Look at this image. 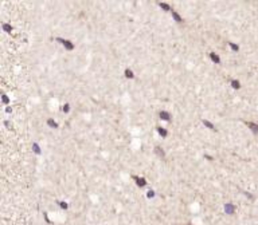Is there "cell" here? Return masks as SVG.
<instances>
[{"label":"cell","instance_id":"obj_1","mask_svg":"<svg viewBox=\"0 0 258 225\" xmlns=\"http://www.w3.org/2000/svg\"><path fill=\"white\" fill-rule=\"evenodd\" d=\"M57 40H58L59 43H62L63 44V47L66 50H69V51H71V50H74V44L71 43L70 40H66V39H62V38H57Z\"/></svg>","mask_w":258,"mask_h":225},{"label":"cell","instance_id":"obj_2","mask_svg":"<svg viewBox=\"0 0 258 225\" xmlns=\"http://www.w3.org/2000/svg\"><path fill=\"white\" fill-rule=\"evenodd\" d=\"M133 180L136 181V184H137V186H140V188H144V186L147 185V180L144 178V177H138V176H133Z\"/></svg>","mask_w":258,"mask_h":225},{"label":"cell","instance_id":"obj_3","mask_svg":"<svg viewBox=\"0 0 258 225\" xmlns=\"http://www.w3.org/2000/svg\"><path fill=\"white\" fill-rule=\"evenodd\" d=\"M245 123L253 131V134H258V123H254V122H245Z\"/></svg>","mask_w":258,"mask_h":225},{"label":"cell","instance_id":"obj_4","mask_svg":"<svg viewBox=\"0 0 258 225\" xmlns=\"http://www.w3.org/2000/svg\"><path fill=\"white\" fill-rule=\"evenodd\" d=\"M234 209H235V206H234L233 204H226V205H225V212L229 213V214H233V213H234Z\"/></svg>","mask_w":258,"mask_h":225},{"label":"cell","instance_id":"obj_5","mask_svg":"<svg viewBox=\"0 0 258 225\" xmlns=\"http://www.w3.org/2000/svg\"><path fill=\"white\" fill-rule=\"evenodd\" d=\"M159 117H160V119H163V121H169V119H171V115H169L168 111H160Z\"/></svg>","mask_w":258,"mask_h":225},{"label":"cell","instance_id":"obj_6","mask_svg":"<svg viewBox=\"0 0 258 225\" xmlns=\"http://www.w3.org/2000/svg\"><path fill=\"white\" fill-rule=\"evenodd\" d=\"M210 58H211V60L215 63H221V58H219L218 54H215V52H211L210 54Z\"/></svg>","mask_w":258,"mask_h":225},{"label":"cell","instance_id":"obj_7","mask_svg":"<svg viewBox=\"0 0 258 225\" xmlns=\"http://www.w3.org/2000/svg\"><path fill=\"white\" fill-rule=\"evenodd\" d=\"M155 154L159 155V157H164L165 153H164V150L161 149L160 146H156V147H155Z\"/></svg>","mask_w":258,"mask_h":225},{"label":"cell","instance_id":"obj_8","mask_svg":"<svg viewBox=\"0 0 258 225\" xmlns=\"http://www.w3.org/2000/svg\"><path fill=\"white\" fill-rule=\"evenodd\" d=\"M202 123L205 125L206 127L211 129V130H215V126H214V125L211 123V122H210V121H207V119H203V121H202Z\"/></svg>","mask_w":258,"mask_h":225},{"label":"cell","instance_id":"obj_9","mask_svg":"<svg viewBox=\"0 0 258 225\" xmlns=\"http://www.w3.org/2000/svg\"><path fill=\"white\" fill-rule=\"evenodd\" d=\"M125 76H126V78H129V79H133V78H134L133 71L130 70V68H126V70H125Z\"/></svg>","mask_w":258,"mask_h":225},{"label":"cell","instance_id":"obj_10","mask_svg":"<svg viewBox=\"0 0 258 225\" xmlns=\"http://www.w3.org/2000/svg\"><path fill=\"white\" fill-rule=\"evenodd\" d=\"M171 12H172V16H174V19H175V20H176V22H178V23H182V22H183V19L180 18V15H179L178 12H175L174 9H172Z\"/></svg>","mask_w":258,"mask_h":225},{"label":"cell","instance_id":"obj_11","mask_svg":"<svg viewBox=\"0 0 258 225\" xmlns=\"http://www.w3.org/2000/svg\"><path fill=\"white\" fill-rule=\"evenodd\" d=\"M157 133L160 134L161 137H167V135H168V131H167L164 127H157Z\"/></svg>","mask_w":258,"mask_h":225},{"label":"cell","instance_id":"obj_12","mask_svg":"<svg viewBox=\"0 0 258 225\" xmlns=\"http://www.w3.org/2000/svg\"><path fill=\"white\" fill-rule=\"evenodd\" d=\"M47 125H49L50 127H58V123H57L54 119H51V118L47 119Z\"/></svg>","mask_w":258,"mask_h":225},{"label":"cell","instance_id":"obj_13","mask_svg":"<svg viewBox=\"0 0 258 225\" xmlns=\"http://www.w3.org/2000/svg\"><path fill=\"white\" fill-rule=\"evenodd\" d=\"M231 86H233V88H235V90L241 88V83H239V82H238L237 79H233V80H231Z\"/></svg>","mask_w":258,"mask_h":225},{"label":"cell","instance_id":"obj_14","mask_svg":"<svg viewBox=\"0 0 258 225\" xmlns=\"http://www.w3.org/2000/svg\"><path fill=\"white\" fill-rule=\"evenodd\" d=\"M159 5H160V8H163L164 11H172V8H171L167 3H159Z\"/></svg>","mask_w":258,"mask_h":225},{"label":"cell","instance_id":"obj_15","mask_svg":"<svg viewBox=\"0 0 258 225\" xmlns=\"http://www.w3.org/2000/svg\"><path fill=\"white\" fill-rule=\"evenodd\" d=\"M32 150L35 154H40V149H39V145L38 143H32Z\"/></svg>","mask_w":258,"mask_h":225},{"label":"cell","instance_id":"obj_16","mask_svg":"<svg viewBox=\"0 0 258 225\" xmlns=\"http://www.w3.org/2000/svg\"><path fill=\"white\" fill-rule=\"evenodd\" d=\"M3 30H4L5 32H11L12 31V27L9 26V24H7V23H4V24H3Z\"/></svg>","mask_w":258,"mask_h":225},{"label":"cell","instance_id":"obj_17","mask_svg":"<svg viewBox=\"0 0 258 225\" xmlns=\"http://www.w3.org/2000/svg\"><path fill=\"white\" fill-rule=\"evenodd\" d=\"M229 46L231 47V50H233V51H238V50H239V47H238V44L233 43V42H230V43H229Z\"/></svg>","mask_w":258,"mask_h":225},{"label":"cell","instance_id":"obj_18","mask_svg":"<svg viewBox=\"0 0 258 225\" xmlns=\"http://www.w3.org/2000/svg\"><path fill=\"white\" fill-rule=\"evenodd\" d=\"M1 99H3V103H4V105H8V103H9V99H8V97H7V95H3V97H1Z\"/></svg>","mask_w":258,"mask_h":225},{"label":"cell","instance_id":"obj_19","mask_svg":"<svg viewBox=\"0 0 258 225\" xmlns=\"http://www.w3.org/2000/svg\"><path fill=\"white\" fill-rule=\"evenodd\" d=\"M69 110H70V105H69V103H66V105L63 106V111H65V113H69Z\"/></svg>","mask_w":258,"mask_h":225},{"label":"cell","instance_id":"obj_20","mask_svg":"<svg viewBox=\"0 0 258 225\" xmlns=\"http://www.w3.org/2000/svg\"><path fill=\"white\" fill-rule=\"evenodd\" d=\"M59 205H61V208H63V209H67V204L66 202H59Z\"/></svg>","mask_w":258,"mask_h":225},{"label":"cell","instance_id":"obj_21","mask_svg":"<svg viewBox=\"0 0 258 225\" xmlns=\"http://www.w3.org/2000/svg\"><path fill=\"white\" fill-rule=\"evenodd\" d=\"M153 196H155V193H153V192H148V197H153Z\"/></svg>","mask_w":258,"mask_h":225},{"label":"cell","instance_id":"obj_22","mask_svg":"<svg viewBox=\"0 0 258 225\" xmlns=\"http://www.w3.org/2000/svg\"><path fill=\"white\" fill-rule=\"evenodd\" d=\"M187 225H192V224H187Z\"/></svg>","mask_w":258,"mask_h":225}]
</instances>
